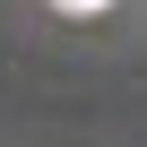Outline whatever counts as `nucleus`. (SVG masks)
I'll return each mask as SVG.
<instances>
[{"label": "nucleus", "instance_id": "nucleus-1", "mask_svg": "<svg viewBox=\"0 0 147 147\" xmlns=\"http://www.w3.org/2000/svg\"><path fill=\"white\" fill-rule=\"evenodd\" d=\"M52 9H113V0H52Z\"/></svg>", "mask_w": 147, "mask_h": 147}]
</instances>
